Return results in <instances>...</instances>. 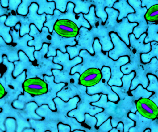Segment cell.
I'll return each instance as SVG.
<instances>
[{
    "label": "cell",
    "mask_w": 158,
    "mask_h": 132,
    "mask_svg": "<svg viewBox=\"0 0 158 132\" xmlns=\"http://www.w3.org/2000/svg\"><path fill=\"white\" fill-rule=\"evenodd\" d=\"M95 39L90 30L81 27L80 29L79 34L75 38L77 45L75 46L66 47L67 53L69 54L70 60L78 57L81 50H86L92 55H94L93 45Z\"/></svg>",
    "instance_id": "1"
},
{
    "label": "cell",
    "mask_w": 158,
    "mask_h": 132,
    "mask_svg": "<svg viewBox=\"0 0 158 132\" xmlns=\"http://www.w3.org/2000/svg\"><path fill=\"white\" fill-rule=\"evenodd\" d=\"M128 1L129 4L133 8L135 12L129 14L127 18L129 22L138 24L137 26L134 28L133 31L135 38L138 39L147 31L148 24L145 15L148 9L146 7H142L141 0H128Z\"/></svg>",
    "instance_id": "2"
},
{
    "label": "cell",
    "mask_w": 158,
    "mask_h": 132,
    "mask_svg": "<svg viewBox=\"0 0 158 132\" xmlns=\"http://www.w3.org/2000/svg\"><path fill=\"white\" fill-rule=\"evenodd\" d=\"M77 45L75 38H65L58 35L54 30L52 33V39L48 47V52L46 55L47 58L56 56V51L59 50L62 53H67V46H74Z\"/></svg>",
    "instance_id": "3"
},
{
    "label": "cell",
    "mask_w": 158,
    "mask_h": 132,
    "mask_svg": "<svg viewBox=\"0 0 158 132\" xmlns=\"http://www.w3.org/2000/svg\"><path fill=\"white\" fill-rule=\"evenodd\" d=\"M110 34L114 47L108 52L109 57L112 60H117L122 57L131 56L132 53L129 46L115 32H110Z\"/></svg>",
    "instance_id": "4"
},
{
    "label": "cell",
    "mask_w": 158,
    "mask_h": 132,
    "mask_svg": "<svg viewBox=\"0 0 158 132\" xmlns=\"http://www.w3.org/2000/svg\"><path fill=\"white\" fill-rule=\"evenodd\" d=\"M135 104L137 112L144 117L153 120L158 117V106L151 99L141 98Z\"/></svg>",
    "instance_id": "5"
},
{
    "label": "cell",
    "mask_w": 158,
    "mask_h": 132,
    "mask_svg": "<svg viewBox=\"0 0 158 132\" xmlns=\"http://www.w3.org/2000/svg\"><path fill=\"white\" fill-rule=\"evenodd\" d=\"M54 30L61 37L75 38L79 33L80 29L74 22L68 19H59L54 27Z\"/></svg>",
    "instance_id": "6"
},
{
    "label": "cell",
    "mask_w": 158,
    "mask_h": 132,
    "mask_svg": "<svg viewBox=\"0 0 158 132\" xmlns=\"http://www.w3.org/2000/svg\"><path fill=\"white\" fill-rule=\"evenodd\" d=\"M129 62V57L128 56L122 57L117 60H112L109 67L111 71V77L108 83L110 86L119 87L122 86L121 79L124 74L121 70V67Z\"/></svg>",
    "instance_id": "7"
},
{
    "label": "cell",
    "mask_w": 158,
    "mask_h": 132,
    "mask_svg": "<svg viewBox=\"0 0 158 132\" xmlns=\"http://www.w3.org/2000/svg\"><path fill=\"white\" fill-rule=\"evenodd\" d=\"M102 77L101 70L94 68L89 69L80 75L79 83L86 88L94 87L100 82Z\"/></svg>",
    "instance_id": "8"
},
{
    "label": "cell",
    "mask_w": 158,
    "mask_h": 132,
    "mask_svg": "<svg viewBox=\"0 0 158 132\" xmlns=\"http://www.w3.org/2000/svg\"><path fill=\"white\" fill-rule=\"evenodd\" d=\"M90 30L94 34L95 38L98 39L103 52H109L113 49L114 46L110 34V32L103 24L97 28H91Z\"/></svg>",
    "instance_id": "9"
},
{
    "label": "cell",
    "mask_w": 158,
    "mask_h": 132,
    "mask_svg": "<svg viewBox=\"0 0 158 132\" xmlns=\"http://www.w3.org/2000/svg\"><path fill=\"white\" fill-rule=\"evenodd\" d=\"M75 7V5L73 3L69 2L68 4L66 12L62 14L59 19H68L74 22L79 29L81 27H84L91 30V26L88 21L84 17L83 14L82 13L76 14L74 13Z\"/></svg>",
    "instance_id": "10"
},
{
    "label": "cell",
    "mask_w": 158,
    "mask_h": 132,
    "mask_svg": "<svg viewBox=\"0 0 158 132\" xmlns=\"http://www.w3.org/2000/svg\"><path fill=\"white\" fill-rule=\"evenodd\" d=\"M56 56L53 57V63L62 66V70L64 72L70 73L73 67L82 62L81 57L79 56L70 60L69 54L67 53H64L58 50L56 51Z\"/></svg>",
    "instance_id": "11"
},
{
    "label": "cell",
    "mask_w": 158,
    "mask_h": 132,
    "mask_svg": "<svg viewBox=\"0 0 158 132\" xmlns=\"http://www.w3.org/2000/svg\"><path fill=\"white\" fill-rule=\"evenodd\" d=\"M137 25V23H131L129 22L127 18H124L118 22L113 32L116 33L120 39L129 46V35L133 33L134 28Z\"/></svg>",
    "instance_id": "12"
},
{
    "label": "cell",
    "mask_w": 158,
    "mask_h": 132,
    "mask_svg": "<svg viewBox=\"0 0 158 132\" xmlns=\"http://www.w3.org/2000/svg\"><path fill=\"white\" fill-rule=\"evenodd\" d=\"M147 36V33H144L141 35L139 39H136L133 33L129 35L130 45L129 48L133 53L142 54L149 53L151 50V43L145 44V39Z\"/></svg>",
    "instance_id": "13"
},
{
    "label": "cell",
    "mask_w": 158,
    "mask_h": 132,
    "mask_svg": "<svg viewBox=\"0 0 158 132\" xmlns=\"http://www.w3.org/2000/svg\"><path fill=\"white\" fill-rule=\"evenodd\" d=\"M117 1V0L94 1V5L95 6L96 15L98 18L101 19L103 25L106 23L107 19V14L105 10L106 7L111 8L113 7V5Z\"/></svg>",
    "instance_id": "14"
},
{
    "label": "cell",
    "mask_w": 158,
    "mask_h": 132,
    "mask_svg": "<svg viewBox=\"0 0 158 132\" xmlns=\"http://www.w3.org/2000/svg\"><path fill=\"white\" fill-rule=\"evenodd\" d=\"M135 77L132 81L130 91L135 90L139 85H142L144 88L147 89L149 84V80L148 78V73L144 69L143 65L140 66L135 71Z\"/></svg>",
    "instance_id": "15"
},
{
    "label": "cell",
    "mask_w": 158,
    "mask_h": 132,
    "mask_svg": "<svg viewBox=\"0 0 158 132\" xmlns=\"http://www.w3.org/2000/svg\"><path fill=\"white\" fill-rule=\"evenodd\" d=\"M141 56V54L137 53H132L131 56L129 57V62L121 67V70L124 75H128L135 71L143 65Z\"/></svg>",
    "instance_id": "16"
},
{
    "label": "cell",
    "mask_w": 158,
    "mask_h": 132,
    "mask_svg": "<svg viewBox=\"0 0 158 132\" xmlns=\"http://www.w3.org/2000/svg\"><path fill=\"white\" fill-rule=\"evenodd\" d=\"M113 8L119 12L118 20L120 21L123 19L127 18L128 15L135 13L134 9L129 4L128 0H118L113 5Z\"/></svg>",
    "instance_id": "17"
},
{
    "label": "cell",
    "mask_w": 158,
    "mask_h": 132,
    "mask_svg": "<svg viewBox=\"0 0 158 132\" xmlns=\"http://www.w3.org/2000/svg\"><path fill=\"white\" fill-rule=\"evenodd\" d=\"M105 10L107 14L108 17L106 23L103 25L110 32H113L115 27L118 22V19L119 16V12L113 7H106Z\"/></svg>",
    "instance_id": "18"
},
{
    "label": "cell",
    "mask_w": 158,
    "mask_h": 132,
    "mask_svg": "<svg viewBox=\"0 0 158 132\" xmlns=\"http://www.w3.org/2000/svg\"><path fill=\"white\" fill-rule=\"evenodd\" d=\"M36 3L39 6L38 14L42 15L44 14L46 15H53L56 9L55 3L53 1H37Z\"/></svg>",
    "instance_id": "19"
},
{
    "label": "cell",
    "mask_w": 158,
    "mask_h": 132,
    "mask_svg": "<svg viewBox=\"0 0 158 132\" xmlns=\"http://www.w3.org/2000/svg\"><path fill=\"white\" fill-rule=\"evenodd\" d=\"M70 2L75 5L74 12L76 14L82 13L83 15L88 14L90 8L94 5V1H81V0H71Z\"/></svg>",
    "instance_id": "20"
},
{
    "label": "cell",
    "mask_w": 158,
    "mask_h": 132,
    "mask_svg": "<svg viewBox=\"0 0 158 132\" xmlns=\"http://www.w3.org/2000/svg\"><path fill=\"white\" fill-rule=\"evenodd\" d=\"M147 36L145 39V44L152 42H158V22H148Z\"/></svg>",
    "instance_id": "21"
},
{
    "label": "cell",
    "mask_w": 158,
    "mask_h": 132,
    "mask_svg": "<svg viewBox=\"0 0 158 132\" xmlns=\"http://www.w3.org/2000/svg\"><path fill=\"white\" fill-rule=\"evenodd\" d=\"M148 78L149 80V84L147 90L153 92L152 96L149 98L158 106V80L157 78L154 75L148 74Z\"/></svg>",
    "instance_id": "22"
},
{
    "label": "cell",
    "mask_w": 158,
    "mask_h": 132,
    "mask_svg": "<svg viewBox=\"0 0 158 132\" xmlns=\"http://www.w3.org/2000/svg\"><path fill=\"white\" fill-rule=\"evenodd\" d=\"M84 18L88 21L91 28H96L102 25V21L98 18L96 15L95 6L92 5L90 8L89 13L86 15H83Z\"/></svg>",
    "instance_id": "23"
},
{
    "label": "cell",
    "mask_w": 158,
    "mask_h": 132,
    "mask_svg": "<svg viewBox=\"0 0 158 132\" xmlns=\"http://www.w3.org/2000/svg\"><path fill=\"white\" fill-rule=\"evenodd\" d=\"M130 92L135 102L141 98H149L153 94V92L148 91L142 85H138L135 90L130 91Z\"/></svg>",
    "instance_id": "24"
},
{
    "label": "cell",
    "mask_w": 158,
    "mask_h": 132,
    "mask_svg": "<svg viewBox=\"0 0 158 132\" xmlns=\"http://www.w3.org/2000/svg\"><path fill=\"white\" fill-rule=\"evenodd\" d=\"M63 13L56 9L53 15H46V21L44 23V27H46L49 29V32L52 34L54 30L55 24L59 20Z\"/></svg>",
    "instance_id": "25"
},
{
    "label": "cell",
    "mask_w": 158,
    "mask_h": 132,
    "mask_svg": "<svg viewBox=\"0 0 158 132\" xmlns=\"http://www.w3.org/2000/svg\"><path fill=\"white\" fill-rule=\"evenodd\" d=\"M151 50L149 53L141 54V60L143 64L149 63L153 57H156L158 60V42H151Z\"/></svg>",
    "instance_id": "26"
},
{
    "label": "cell",
    "mask_w": 158,
    "mask_h": 132,
    "mask_svg": "<svg viewBox=\"0 0 158 132\" xmlns=\"http://www.w3.org/2000/svg\"><path fill=\"white\" fill-rule=\"evenodd\" d=\"M143 66L148 74L156 76L158 80V60L156 57H153L149 63L143 64Z\"/></svg>",
    "instance_id": "27"
},
{
    "label": "cell",
    "mask_w": 158,
    "mask_h": 132,
    "mask_svg": "<svg viewBox=\"0 0 158 132\" xmlns=\"http://www.w3.org/2000/svg\"><path fill=\"white\" fill-rule=\"evenodd\" d=\"M135 72L133 71L128 75H124V76L122 78V86L119 87V89L121 90H122L123 92L126 93L131 91L130 89H131V85L132 81L135 77Z\"/></svg>",
    "instance_id": "28"
},
{
    "label": "cell",
    "mask_w": 158,
    "mask_h": 132,
    "mask_svg": "<svg viewBox=\"0 0 158 132\" xmlns=\"http://www.w3.org/2000/svg\"><path fill=\"white\" fill-rule=\"evenodd\" d=\"M145 17L148 22H158V4L155 5L149 8Z\"/></svg>",
    "instance_id": "29"
},
{
    "label": "cell",
    "mask_w": 158,
    "mask_h": 132,
    "mask_svg": "<svg viewBox=\"0 0 158 132\" xmlns=\"http://www.w3.org/2000/svg\"><path fill=\"white\" fill-rule=\"evenodd\" d=\"M53 1L55 3L56 9L59 10L62 13H64L66 12L68 4L70 2V1H68V0H65V1L55 0Z\"/></svg>",
    "instance_id": "30"
},
{
    "label": "cell",
    "mask_w": 158,
    "mask_h": 132,
    "mask_svg": "<svg viewBox=\"0 0 158 132\" xmlns=\"http://www.w3.org/2000/svg\"><path fill=\"white\" fill-rule=\"evenodd\" d=\"M141 2L142 7H146L148 10L153 6L158 4V0H141Z\"/></svg>",
    "instance_id": "31"
},
{
    "label": "cell",
    "mask_w": 158,
    "mask_h": 132,
    "mask_svg": "<svg viewBox=\"0 0 158 132\" xmlns=\"http://www.w3.org/2000/svg\"><path fill=\"white\" fill-rule=\"evenodd\" d=\"M14 106L17 108H22L23 107V104H20L19 102H16L14 103Z\"/></svg>",
    "instance_id": "32"
}]
</instances>
